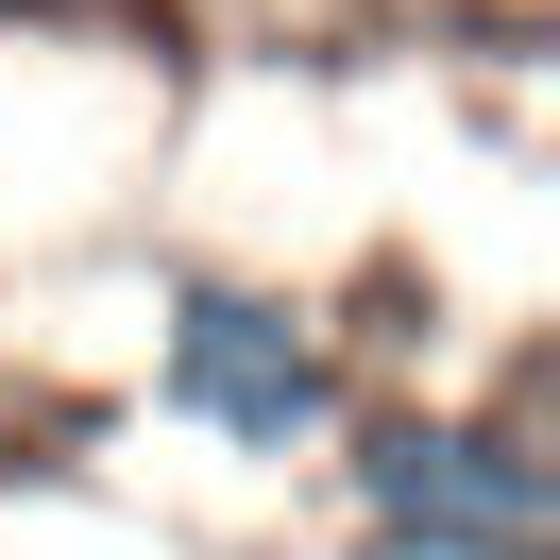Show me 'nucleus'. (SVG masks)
<instances>
[{"mask_svg": "<svg viewBox=\"0 0 560 560\" xmlns=\"http://www.w3.org/2000/svg\"><path fill=\"white\" fill-rule=\"evenodd\" d=\"M340 492L374 560H560V458L526 442V408H374Z\"/></svg>", "mask_w": 560, "mask_h": 560, "instance_id": "f257e3e1", "label": "nucleus"}, {"mask_svg": "<svg viewBox=\"0 0 560 560\" xmlns=\"http://www.w3.org/2000/svg\"><path fill=\"white\" fill-rule=\"evenodd\" d=\"M153 390H171V424H205V442H238V458L340 442V340H323V306L272 289V272H171Z\"/></svg>", "mask_w": 560, "mask_h": 560, "instance_id": "f03ea898", "label": "nucleus"}]
</instances>
